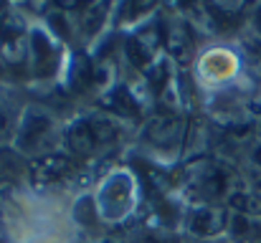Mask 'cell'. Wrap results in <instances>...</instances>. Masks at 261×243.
I'll list each match as a JSON object with an SVG mask.
<instances>
[{"instance_id": "6da1fadb", "label": "cell", "mask_w": 261, "mask_h": 243, "mask_svg": "<svg viewBox=\"0 0 261 243\" xmlns=\"http://www.w3.org/2000/svg\"><path fill=\"white\" fill-rule=\"evenodd\" d=\"M177 134H180V119L173 114H155L145 127V137L152 145H160V147L173 145Z\"/></svg>"}, {"instance_id": "7a4b0ae2", "label": "cell", "mask_w": 261, "mask_h": 243, "mask_svg": "<svg viewBox=\"0 0 261 243\" xmlns=\"http://www.w3.org/2000/svg\"><path fill=\"white\" fill-rule=\"evenodd\" d=\"M71 170V160L64 155H46L33 165V180L36 185H51L59 177H64Z\"/></svg>"}, {"instance_id": "3957f363", "label": "cell", "mask_w": 261, "mask_h": 243, "mask_svg": "<svg viewBox=\"0 0 261 243\" xmlns=\"http://www.w3.org/2000/svg\"><path fill=\"white\" fill-rule=\"evenodd\" d=\"M48 132H51V119H48V117H43V114H28L25 122H23V127H20V134H18L20 150H33V147H38V145L46 140Z\"/></svg>"}, {"instance_id": "277c9868", "label": "cell", "mask_w": 261, "mask_h": 243, "mask_svg": "<svg viewBox=\"0 0 261 243\" xmlns=\"http://www.w3.org/2000/svg\"><path fill=\"white\" fill-rule=\"evenodd\" d=\"M226 226V213L221 208H198L190 215V231L195 236H213Z\"/></svg>"}, {"instance_id": "5b68a950", "label": "cell", "mask_w": 261, "mask_h": 243, "mask_svg": "<svg viewBox=\"0 0 261 243\" xmlns=\"http://www.w3.org/2000/svg\"><path fill=\"white\" fill-rule=\"evenodd\" d=\"M31 43H33L31 51H33V66H36V71L38 74H48L56 66V51H54V46L41 33H33Z\"/></svg>"}, {"instance_id": "8992f818", "label": "cell", "mask_w": 261, "mask_h": 243, "mask_svg": "<svg viewBox=\"0 0 261 243\" xmlns=\"http://www.w3.org/2000/svg\"><path fill=\"white\" fill-rule=\"evenodd\" d=\"M158 46H160V36H158V31H155V28H147V31H142L140 36L132 38L129 51H132V56H135L140 64H147V61L152 59V53L158 51Z\"/></svg>"}, {"instance_id": "52a82bcc", "label": "cell", "mask_w": 261, "mask_h": 243, "mask_svg": "<svg viewBox=\"0 0 261 243\" xmlns=\"http://www.w3.org/2000/svg\"><path fill=\"white\" fill-rule=\"evenodd\" d=\"M165 43H168V51L173 53L177 61H188V59H190L193 41H190V33H188L185 25H173V28L168 31Z\"/></svg>"}, {"instance_id": "ba28073f", "label": "cell", "mask_w": 261, "mask_h": 243, "mask_svg": "<svg viewBox=\"0 0 261 243\" xmlns=\"http://www.w3.org/2000/svg\"><path fill=\"white\" fill-rule=\"evenodd\" d=\"M69 145L76 155H91L94 147H96V140L91 134V127H89V119L87 122H76L71 129H69Z\"/></svg>"}, {"instance_id": "9c48e42d", "label": "cell", "mask_w": 261, "mask_h": 243, "mask_svg": "<svg viewBox=\"0 0 261 243\" xmlns=\"http://www.w3.org/2000/svg\"><path fill=\"white\" fill-rule=\"evenodd\" d=\"M23 53H25V43H23V36L20 33H5L3 41H0V56L8 66H18L23 61Z\"/></svg>"}, {"instance_id": "30bf717a", "label": "cell", "mask_w": 261, "mask_h": 243, "mask_svg": "<svg viewBox=\"0 0 261 243\" xmlns=\"http://www.w3.org/2000/svg\"><path fill=\"white\" fill-rule=\"evenodd\" d=\"M89 127H91V134L96 140V147L99 145H112L117 140V127L107 119V117H94L89 119Z\"/></svg>"}, {"instance_id": "8fae6325", "label": "cell", "mask_w": 261, "mask_h": 243, "mask_svg": "<svg viewBox=\"0 0 261 243\" xmlns=\"http://www.w3.org/2000/svg\"><path fill=\"white\" fill-rule=\"evenodd\" d=\"M104 20V5L101 3H89L84 8V15H82V25L87 28V33H94Z\"/></svg>"}, {"instance_id": "7c38bea8", "label": "cell", "mask_w": 261, "mask_h": 243, "mask_svg": "<svg viewBox=\"0 0 261 243\" xmlns=\"http://www.w3.org/2000/svg\"><path fill=\"white\" fill-rule=\"evenodd\" d=\"M254 162H256V165L261 167V145L256 147V150H254Z\"/></svg>"}, {"instance_id": "4fadbf2b", "label": "cell", "mask_w": 261, "mask_h": 243, "mask_svg": "<svg viewBox=\"0 0 261 243\" xmlns=\"http://www.w3.org/2000/svg\"><path fill=\"white\" fill-rule=\"evenodd\" d=\"M246 243H261V236H251V238H246Z\"/></svg>"}, {"instance_id": "5bb4252c", "label": "cell", "mask_w": 261, "mask_h": 243, "mask_svg": "<svg viewBox=\"0 0 261 243\" xmlns=\"http://www.w3.org/2000/svg\"><path fill=\"white\" fill-rule=\"evenodd\" d=\"M256 25H259V31H261V8L256 10Z\"/></svg>"}, {"instance_id": "9a60e30c", "label": "cell", "mask_w": 261, "mask_h": 243, "mask_svg": "<svg viewBox=\"0 0 261 243\" xmlns=\"http://www.w3.org/2000/svg\"><path fill=\"white\" fill-rule=\"evenodd\" d=\"M256 53H259V56H261V46H259V48H256Z\"/></svg>"}]
</instances>
